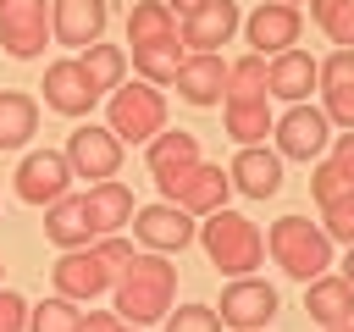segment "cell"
<instances>
[{"instance_id":"1","label":"cell","mask_w":354,"mask_h":332,"mask_svg":"<svg viewBox=\"0 0 354 332\" xmlns=\"http://www.w3.org/2000/svg\"><path fill=\"white\" fill-rule=\"evenodd\" d=\"M171 293H177V266H166V255L144 249V255H133V260L122 266V277H116V315L133 321V326L166 321Z\"/></svg>"},{"instance_id":"2","label":"cell","mask_w":354,"mask_h":332,"mask_svg":"<svg viewBox=\"0 0 354 332\" xmlns=\"http://www.w3.org/2000/svg\"><path fill=\"white\" fill-rule=\"evenodd\" d=\"M199 243H205V255H210V266L216 271H227V277H249L260 260H266V238H260V227L243 216V210H210V221L199 227Z\"/></svg>"},{"instance_id":"3","label":"cell","mask_w":354,"mask_h":332,"mask_svg":"<svg viewBox=\"0 0 354 332\" xmlns=\"http://www.w3.org/2000/svg\"><path fill=\"white\" fill-rule=\"evenodd\" d=\"M266 249H271V260H277L288 277H299V282H310V277H321V271L332 266V238H326L315 221H304V216H277L271 232H266Z\"/></svg>"},{"instance_id":"4","label":"cell","mask_w":354,"mask_h":332,"mask_svg":"<svg viewBox=\"0 0 354 332\" xmlns=\"http://www.w3.org/2000/svg\"><path fill=\"white\" fill-rule=\"evenodd\" d=\"M105 127L122 138V144H149L160 127H166V94L155 83H116L111 89V105H105Z\"/></svg>"},{"instance_id":"5","label":"cell","mask_w":354,"mask_h":332,"mask_svg":"<svg viewBox=\"0 0 354 332\" xmlns=\"http://www.w3.org/2000/svg\"><path fill=\"white\" fill-rule=\"evenodd\" d=\"M155 183H160V194H166L177 210H188V216H210V210H221L227 194H232V177H227L221 166H210V160H194V166H183V172H171V177H155Z\"/></svg>"},{"instance_id":"6","label":"cell","mask_w":354,"mask_h":332,"mask_svg":"<svg viewBox=\"0 0 354 332\" xmlns=\"http://www.w3.org/2000/svg\"><path fill=\"white\" fill-rule=\"evenodd\" d=\"M271 138H277V155L282 160H315L326 144H332V122H326V111L321 105H288L282 116H277V127H271Z\"/></svg>"},{"instance_id":"7","label":"cell","mask_w":354,"mask_h":332,"mask_svg":"<svg viewBox=\"0 0 354 332\" xmlns=\"http://www.w3.org/2000/svg\"><path fill=\"white\" fill-rule=\"evenodd\" d=\"M50 277H55V293H61V299H72V304H88V299H100L105 288H116V271L100 260V249H94V243L66 249V255L50 266Z\"/></svg>"},{"instance_id":"8","label":"cell","mask_w":354,"mask_h":332,"mask_svg":"<svg viewBox=\"0 0 354 332\" xmlns=\"http://www.w3.org/2000/svg\"><path fill=\"white\" fill-rule=\"evenodd\" d=\"M66 166H72V177H94V183H105V177H116L122 172V138L111 133V127H94V122H83L77 133H66Z\"/></svg>"},{"instance_id":"9","label":"cell","mask_w":354,"mask_h":332,"mask_svg":"<svg viewBox=\"0 0 354 332\" xmlns=\"http://www.w3.org/2000/svg\"><path fill=\"white\" fill-rule=\"evenodd\" d=\"M44 39H50V11H44V0H0V44H6L11 61L44 55Z\"/></svg>"},{"instance_id":"10","label":"cell","mask_w":354,"mask_h":332,"mask_svg":"<svg viewBox=\"0 0 354 332\" xmlns=\"http://www.w3.org/2000/svg\"><path fill=\"white\" fill-rule=\"evenodd\" d=\"M277 304H282V299H277V288H271V282H260V277H232V282L221 288L216 315H221V326L243 332V326H271Z\"/></svg>"},{"instance_id":"11","label":"cell","mask_w":354,"mask_h":332,"mask_svg":"<svg viewBox=\"0 0 354 332\" xmlns=\"http://www.w3.org/2000/svg\"><path fill=\"white\" fill-rule=\"evenodd\" d=\"M61 194H72V166L61 149H33L17 166V199L22 205H55Z\"/></svg>"},{"instance_id":"12","label":"cell","mask_w":354,"mask_h":332,"mask_svg":"<svg viewBox=\"0 0 354 332\" xmlns=\"http://www.w3.org/2000/svg\"><path fill=\"white\" fill-rule=\"evenodd\" d=\"M310 89H321V61L310 50H277V55H266V94L299 105V100H310Z\"/></svg>"},{"instance_id":"13","label":"cell","mask_w":354,"mask_h":332,"mask_svg":"<svg viewBox=\"0 0 354 332\" xmlns=\"http://www.w3.org/2000/svg\"><path fill=\"white\" fill-rule=\"evenodd\" d=\"M39 89H44V105H50V111H61V116H88V111H94V100H100V89L88 83V72H83L72 55H66V61H50Z\"/></svg>"},{"instance_id":"14","label":"cell","mask_w":354,"mask_h":332,"mask_svg":"<svg viewBox=\"0 0 354 332\" xmlns=\"http://www.w3.org/2000/svg\"><path fill=\"white\" fill-rule=\"evenodd\" d=\"M133 232H138V243L155 249V255H171V249H188V243H194V221H188V210H177L171 199L133 210Z\"/></svg>"},{"instance_id":"15","label":"cell","mask_w":354,"mask_h":332,"mask_svg":"<svg viewBox=\"0 0 354 332\" xmlns=\"http://www.w3.org/2000/svg\"><path fill=\"white\" fill-rule=\"evenodd\" d=\"M299 28H304V17H299V6H288V0H266L260 11L243 17V33H249V44H254L260 55L293 50V44H299Z\"/></svg>"},{"instance_id":"16","label":"cell","mask_w":354,"mask_h":332,"mask_svg":"<svg viewBox=\"0 0 354 332\" xmlns=\"http://www.w3.org/2000/svg\"><path fill=\"white\" fill-rule=\"evenodd\" d=\"M227 177H232L238 194H249V199H271V194L282 188V155L266 149V144H238Z\"/></svg>"},{"instance_id":"17","label":"cell","mask_w":354,"mask_h":332,"mask_svg":"<svg viewBox=\"0 0 354 332\" xmlns=\"http://www.w3.org/2000/svg\"><path fill=\"white\" fill-rule=\"evenodd\" d=\"M105 22H111L105 0H50V33L61 44H72V50L94 44L105 33Z\"/></svg>"},{"instance_id":"18","label":"cell","mask_w":354,"mask_h":332,"mask_svg":"<svg viewBox=\"0 0 354 332\" xmlns=\"http://www.w3.org/2000/svg\"><path fill=\"white\" fill-rule=\"evenodd\" d=\"M177 94L188 100V105H221V89H227V61L216 55V50H194V55H183V66H177Z\"/></svg>"},{"instance_id":"19","label":"cell","mask_w":354,"mask_h":332,"mask_svg":"<svg viewBox=\"0 0 354 332\" xmlns=\"http://www.w3.org/2000/svg\"><path fill=\"white\" fill-rule=\"evenodd\" d=\"M44 238H50L55 249H83V243H94L100 232H94L88 199H83V194H61L55 205H44Z\"/></svg>"},{"instance_id":"20","label":"cell","mask_w":354,"mask_h":332,"mask_svg":"<svg viewBox=\"0 0 354 332\" xmlns=\"http://www.w3.org/2000/svg\"><path fill=\"white\" fill-rule=\"evenodd\" d=\"M321 111L337 127H354V50H332L321 61Z\"/></svg>"},{"instance_id":"21","label":"cell","mask_w":354,"mask_h":332,"mask_svg":"<svg viewBox=\"0 0 354 332\" xmlns=\"http://www.w3.org/2000/svg\"><path fill=\"white\" fill-rule=\"evenodd\" d=\"M238 22H243V17H238L232 0H205L194 17H183V33H177V39H183L188 50H216V44H227V39L238 33Z\"/></svg>"},{"instance_id":"22","label":"cell","mask_w":354,"mask_h":332,"mask_svg":"<svg viewBox=\"0 0 354 332\" xmlns=\"http://www.w3.org/2000/svg\"><path fill=\"white\" fill-rule=\"evenodd\" d=\"M144 160H149V177H171V172H183V166L199 160V138H194L188 127H160V133L149 138Z\"/></svg>"},{"instance_id":"23","label":"cell","mask_w":354,"mask_h":332,"mask_svg":"<svg viewBox=\"0 0 354 332\" xmlns=\"http://www.w3.org/2000/svg\"><path fill=\"white\" fill-rule=\"evenodd\" d=\"M83 199H88V216H94V232H100V238H105V232H122V227L133 221V188L116 183V177L94 183Z\"/></svg>"},{"instance_id":"24","label":"cell","mask_w":354,"mask_h":332,"mask_svg":"<svg viewBox=\"0 0 354 332\" xmlns=\"http://www.w3.org/2000/svg\"><path fill=\"white\" fill-rule=\"evenodd\" d=\"M304 310L321 321V326H337V321H348L354 315V288L343 282V277H310L304 282Z\"/></svg>"},{"instance_id":"25","label":"cell","mask_w":354,"mask_h":332,"mask_svg":"<svg viewBox=\"0 0 354 332\" xmlns=\"http://www.w3.org/2000/svg\"><path fill=\"white\" fill-rule=\"evenodd\" d=\"M39 127V100L22 89H0V149H22Z\"/></svg>"},{"instance_id":"26","label":"cell","mask_w":354,"mask_h":332,"mask_svg":"<svg viewBox=\"0 0 354 332\" xmlns=\"http://www.w3.org/2000/svg\"><path fill=\"white\" fill-rule=\"evenodd\" d=\"M227 105V138L232 144H266V133L277 127L271 100H221Z\"/></svg>"},{"instance_id":"27","label":"cell","mask_w":354,"mask_h":332,"mask_svg":"<svg viewBox=\"0 0 354 332\" xmlns=\"http://www.w3.org/2000/svg\"><path fill=\"white\" fill-rule=\"evenodd\" d=\"M177 66H183V39H155V44H133V72L144 77V83H171L177 77Z\"/></svg>"},{"instance_id":"28","label":"cell","mask_w":354,"mask_h":332,"mask_svg":"<svg viewBox=\"0 0 354 332\" xmlns=\"http://www.w3.org/2000/svg\"><path fill=\"white\" fill-rule=\"evenodd\" d=\"M155 39H177V17L166 0H138L127 11V44H155Z\"/></svg>"},{"instance_id":"29","label":"cell","mask_w":354,"mask_h":332,"mask_svg":"<svg viewBox=\"0 0 354 332\" xmlns=\"http://www.w3.org/2000/svg\"><path fill=\"white\" fill-rule=\"evenodd\" d=\"M77 66L88 72V83L100 89V94H111L116 83H122V72H127V55H122V44H83V55H77Z\"/></svg>"},{"instance_id":"30","label":"cell","mask_w":354,"mask_h":332,"mask_svg":"<svg viewBox=\"0 0 354 332\" xmlns=\"http://www.w3.org/2000/svg\"><path fill=\"white\" fill-rule=\"evenodd\" d=\"M221 100H266V55H260V50L227 61V89H221Z\"/></svg>"},{"instance_id":"31","label":"cell","mask_w":354,"mask_h":332,"mask_svg":"<svg viewBox=\"0 0 354 332\" xmlns=\"http://www.w3.org/2000/svg\"><path fill=\"white\" fill-rule=\"evenodd\" d=\"M310 17L337 50H354V0H310Z\"/></svg>"},{"instance_id":"32","label":"cell","mask_w":354,"mask_h":332,"mask_svg":"<svg viewBox=\"0 0 354 332\" xmlns=\"http://www.w3.org/2000/svg\"><path fill=\"white\" fill-rule=\"evenodd\" d=\"M77 304L72 299H44V304H28V332H77Z\"/></svg>"},{"instance_id":"33","label":"cell","mask_w":354,"mask_h":332,"mask_svg":"<svg viewBox=\"0 0 354 332\" xmlns=\"http://www.w3.org/2000/svg\"><path fill=\"white\" fill-rule=\"evenodd\" d=\"M321 232H326L332 243H354V188L321 205Z\"/></svg>"},{"instance_id":"34","label":"cell","mask_w":354,"mask_h":332,"mask_svg":"<svg viewBox=\"0 0 354 332\" xmlns=\"http://www.w3.org/2000/svg\"><path fill=\"white\" fill-rule=\"evenodd\" d=\"M166 332H221V315L216 304H183V310H166Z\"/></svg>"},{"instance_id":"35","label":"cell","mask_w":354,"mask_h":332,"mask_svg":"<svg viewBox=\"0 0 354 332\" xmlns=\"http://www.w3.org/2000/svg\"><path fill=\"white\" fill-rule=\"evenodd\" d=\"M348 188H354V183H348L332 160H321L315 177H310V199H315V205H326V199H337V194H348Z\"/></svg>"},{"instance_id":"36","label":"cell","mask_w":354,"mask_h":332,"mask_svg":"<svg viewBox=\"0 0 354 332\" xmlns=\"http://www.w3.org/2000/svg\"><path fill=\"white\" fill-rule=\"evenodd\" d=\"M94 249H100V260H105V266H111L116 277H122V266H127V260L138 255V249H133L127 238H116V232H105V238H94Z\"/></svg>"},{"instance_id":"37","label":"cell","mask_w":354,"mask_h":332,"mask_svg":"<svg viewBox=\"0 0 354 332\" xmlns=\"http://www.w3.org/2000/svg\"><path fill=\"white\" fill-rule=\"evenodd\" d=\"M22 326H28V299L0 288V332H22Z\"/></svg>"},{"instance_id":"38","label":"cell","mask_w":354,"mask_h":332,"mask_svg":"<svg viewBox=\"0 0 354 332\" xmlns=\"http://www.w3.org/2000/svg\"><path fill=\"white\" fill-rule=\"evenodd\" d=\"M326 160L354 183V127H343V133H337V144H332V155H326Z\"/></svg>"},{"instance_id":"39","label":"cell","mask_w":354,"mask_h":332,"mask_svg":"<svg viewBox=\"0 0 354 332\" xmlns=\"http://www.w3.org/2000/svg\"><path fill=\"white\" fill-rule=\"evenodd\" d=\"M77 332H122V315H111V310H83V315H77Z\"/></svg>"},{"instance_id":"40","label":"cell","mask_w":354,"mask_h":332,"mask_svg":"<svg viewBox=\"0 0 354 332\" xmlns=\"http://www.w3.org/2000/svg\"><path fill=\"white\" fill-rule=\"evenodd\" d=\"M166 6H171V17H194L205 0H166Z\"/></svg>"},{"instance_id":"41","label":"cell","mask_w":354,"mask_h":332,"mask_svg":"<svg viewBox=\"0 0 354 332\" xmlns=\"http://www.w3.org/2000/svg\"><path fill=\"white\" fill-rule=\"evenodd\" d=\"M343 282L354 288V243H348V260H343Z\"/></svg>"},{"instance_id":"42","label":"cell","mask_w":354,"mask_h":332,"mask_svg":"<svg viewBox=\"0 0 354 332\" xmlns=\"http://www.w3.org/2000/svg\"><path fill=\"white\" fill-rule=\"evenodd\" d=\"M326 332H354V315H348V321H337V326H326Z\"/></svg>"},{"instance_id":"43","label":"cell","mask_w":354,"mask_h":332,"mask_svg":"<svg viewBox=\"0 0 354 332\" xmlns=\"http://www.w3.org/2000/svg\"><path fill=\"white\" fill-rule=\"evenodd\" d=\"M243 332H266V326H243Z\"/></svg>"},{"instance_id":"44","label":"cell","mask_w":354,"mask_h":332,"mask_svg":"<svg viewBox=\"0 0 354 332\" xmlns=\"http://www.w3.org/2000/svg\"><path fill=\"white\" fill-rule=\"evenodd\" d=\"M288 6H299V0H288Z\"/></svg>"},{"instance_id":"45","label":"cell","mask_w":354,"mask_h":332,"mask_svg":"<svg viewBox=\"0 0 354 332\" xmlns=\"http://www.w3.org/2000/svg\"><path fill=\"white\" fill-rule=\"evenodd\" d=\"M0 271H6V266H0Z\"/></svg>"},{"instance_id":"46","label":"cell","mask_w":354,"mask_h":332,"mask_svg":"<svg viewBox=\"0 0 354 332\" xmlns=\"http://www.w3.org/2000/svg\"><path fill=\"white\" fill-rule=\"evenodd\" d=\"M122 332H127V326H122Z\"/></svg>"}]
</instances>
